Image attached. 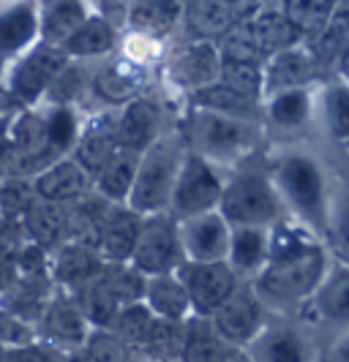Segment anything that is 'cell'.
<instances>
[{"mask_svg": "<svg viewBox=\"0 0 349 362\" xmlns=\"http://www.w3.org/2000/svg\"><path fill=\"white\" fill-rule=\"evenodd\" d=\"M328 245L292 218L270 226V256L251 281L273 316H300L331 267Z\"/></svg>", "mask_w": 349, "mask_h": 362, "instance_id": "6da1fadb", "label": "cell"}, {"mask_svg": "<svg viewBox=\"0 0 349 362\" xmlns=\"http://www.w3.org/2000/svg\"><path fill=\"white\" fill-rule=\"evenodd\" d=\"M268 175L284 202L287 216L322 240L336 188L328 180L325 163L319 161V156L300 147L284 150L278 158H273Z\"/></svg>", "mask_w": 349, "mask_h": 362, "instance_id": "7a4b0ae2", "label": "cell"}, {"mask_svg": "<svg viewBox=\"0 0 349 362\" xmlns=\"http://www.w3.org/2000/svg\"><path fill=\"white\" fill-rule=\"evenodd\" d=\"M262 136L265 131L259 120L219 115L207 109H191L183 131L185 147L219 169L248 161L262 145Z\"/></svg>", "mask_w": 349, "mask_h": 362, "instance_id": "3957f363", "label": "cell"}, {"mask_svg": "<svg viewBox=\"0 0 349 362\" xmlns=\"http://www.w3.org/2000/svg\"><path fill=\"white\" fill-rule=\"evenodd\" d=\"M219 213L229 226H268V229L290 218L270 175L251 166H235V172L224 177Z\"/></svg>", "mask_w": 349, "mask_h": 362, "instance_id": "277c9868", "label": "cell"}, {"mask_svg": "<svg viewBox=\"0 0 349 362\" xmlns=\"http://www.w3.org/2000/svg\"><path fill=\"white\" fill-rule=\"evenodd\" d=\"M183 156L185 142L169 134H161L147 147L139 156L137 177L126 199L131 210H137L139 216L164 213V210L169 213V199H172V188H175V177H178Z\"/></svg>", "mask_w": 349, "mask_h": 362, "instance_id": "5b68a950", "label": "cell"}, {"mask_svg": "<svg viewBox=\"0 0 349 362\" xmlns=\"http://www.w3.org/2000/svg\"><path fill=\"white\" fill-rule=\"evenodd\" d=\"M246 351L254 362H322V335L300 316H270Z\"/></svg>", "mask_w": 349, "mask_h": 362, "instance_id": "8992f818", "label": "cell"}, {"mask_svg": "<svg viewBox=\"0 0 349 362\" xmlns=\"http://www.w3.org/2000/svg\"><path fill=\"white\" fill-rule=\"evenodd\" d=\"M145 278L178 272L185 262L183 243H181V226L172 213H150L142 216V229L137 237L134 254L129 259Z\"/></svg>", "mask_w": 349, "mask_h": 362, "instance_id": "52a82bcc", "label": "cell"}, {"mask_svg": "<svg viewBox=\"0 0 349 362\" xmlns=\"http://www.w3.org/2000/svg\"><path fill=\"white\" fill-rule=\"evenodd\" d=\"M221 191H224V175L219 166H213L202 156L185 147V156L175 177V188H172V199H169V213L178 221H183L200 213L219 210Z\"/></svg>", "mask_w": 349, "mask_h": 362, "instance_id": "ba28073f", "label": "cell"}, {"mask_svg": "<svg viewBox=\"0 0 349 362\" xmlns=\"http://www.w3.org/2000/svg\"><path fill=\"white\" fill-rule=\"evenodd\" d=\"M270 316L273 313L265 308V303L259 300L254 284L251 281H240L238 289L232 291L207 319L213 322L216 332L227 344L246 349L259 335V329L268 325Z\"/></svg>", "mask_w": 349, "mask_h": 362, "instance_id": "9c48e42d", "label": "cell"}, {"mask_svg": "<svg viewBox=\"0 0 349 362\" xmlns=\"http://www.w3.org/2000/svg\"><path fill=\"white\" fill-rule=\"evenodd\" d=\"M300 319L325 338L338 329L349 327V264L333 259L322 284L316 286L314 297L300 310Z\"/></svg>", "mask_w": 349, "mask_h": 362, "instance_id": "30bf717a", "label": "cell"}, {"mask_svg": "<svg viewBox=\"0 0 349 362\" xmlns=\"http://www.w3.org/2000/svg\"><path fill=\"white\" fill-rule=\"evenodd\" d=\"M69 66V54L55 44H41L25 54L8 79V98L19 107H36L50 93L57 74Z\"/></svg>", "mask_w": 349, "mask_h": 362, "instance_id": "8fae6325", "label": "cell"}, {"mask_svg": "<svg viewBox=\"0 0 349 362\" xmlns=\"http://www.w3.org/2000/svg\"><path fill=\"white\" fill-rule=\"evenodd\" d=\"M93 327L88 325V319L82 316V310L76 305L69 291L55 289V294L50 297L47 308L41 313V319L36 322V338L50 344L52 349L71 354L76 349L88 344Z\"/></svg>", "mask_w": 349, "mask_h": 362, "instance_id": "7c38bea8", "label": "cell"}, {"mask_svg": "<svg viewBox=\"0 0 349 362\" xmlns=\"http://www.w3.org/2000/svg\"><path fill=\"white\" fill-rule=\"evenodd\" d=\"M178 278L188 291L194 316H210L240 284L227 262H183Z\"/></svg>", "mask_w": 349, "mask_h": 362, "instance_id": "4fadbf2b", "label": "cell"}, {"mask_svg": "<svg viewBox=\"0 0 349 362\" xmlns=\"http://www.w3.org/2000/svg\"><path fill=\"white\" fill-rule=\"evenodd\" d=\"M185 262H227L232 226L219 210L178 221Z\"/></svg>", "mask_w": 349, "mask_h": 362, "instance_id": "5bb4252c", "label": "cell"}, {"mask_svg": "<svg viewBox=\"0 0 349 362\" xmlns=\"http://www.w3.org/2000/svg\"><path fill=\"white\" fill-rule=\"evenodd\" d=\"M30 182L38 199L55 204H71L93 194V175L74 156H63L50 166H44L38 175L30 177Z\"/></svg>", "mask_w": 349, "mask_h": 362, "instance_id": "9a60e30c", "label": "cell"}, {"mask_svg": "<svg viewBox=\"0 0 349 362\" xmlns=\"http://www.w3.org/2000/svg\"><path fill=\"white\" fill-rule=\"evenodd\" d=\"M161 136V109L153 98L137 95L134 101L123 104L115 115V139L118 147L145 153Z\"/></svg>", "mask_w": 349, "mask_h": 362, "instance_id": "2e32d148", "label": "cell"}, {"mask_svg": "<svg viewBox=\"0 0 349 362\" xmlns=\"http://www.w3.org/2000/svg\"><path fill=\"white\" fill-rule=\"evenodd\" d=\"M104 270V259L93 248H82L74 243H60L57 248L50 251V278L60 291H74L93 278H98Z\"/></svg>", "mask_w": 349, "mask_h": 362, "instance_id": "e0dca14e", "label": "cell"}, {"mask_svg": "<svg viewBox=\"0 0 349 362\" xmlns=\"http://www.w3.org/2000/svg\"><path fill=\"white\" fill-rule=\"evenodd\" d=\"M259 0H191L188 25L200 38H221L229 28L251 17Z\"/></svg>", "mask_w": 349, "mask_h": 362, "instance_id": "ac0fdd59", "label": "cell"}, {"mask_svg": "<svg viewBox=\"0 0 349 362\" xmlns=\"http://www.w3.org/2000/svg\"><path fill=\"white\" fill-rule=\"evenodd\" d=\"M55 294V284L50 275H30V272H17V278L6 286L0 294V305L8 308L22 322L36 327L41 313L47 308L50 297Z\"/></svg>", "mask_w": 349, "mask_h": 362, "instance_id": "d6986e66", "label": "cell"}, {"mask_svg": "<svg viewBox=\"0 0 349 362\" xmlns=\"http://www.w3.org/2000/svg\"><path fill=\"white\" fill-rule=\"evenodd\" d=\"M270 256V229L268 226H232L227 264L240 281H254Z\"/></svg>", "mask_w": 349, "mask_h": 362, "instance_id": "ffe728a7", "label": "cell"}, {"mask_svg": "<svg viewBox=\"0 0 349 362\" xmlns=\"http://www.w3.org/2000/svg\"><path fill=\"white\" fill-rule=\"evenodd\" d=\"M219 71H221V54L205 38H200L191 47H185L183 52L172 60V69H169L175 85L188 93H197L202 90V88H207V85H213L219 79Z\"/></svg>", "mask_w": 349, "mask_h": 362, "instance_id": "44dd1931", "label": "cell"}, {"mask_svg": "<svg viewBox=\"0 0 349 362\" xmlns=\"http://www.w3.org/2000/svg\"><path fill=\"white\" fill-rule=\"evenodd\" d=\"M142 229V216L129 204H112L101 226L98 254L104 262H129Z\"/></svg>", "mask_w": 349, "mask_h": 362, "instance_id": "7402d4cb", "label": "cell"}, {"mask_svg": "<svg viewBox=\"0 0 349 362\" xmlns=\"http://www.w3.org/2000/svg\"><path fill=\"white\" fill-rule=\"evenodd\" d=\"M316 71H319V66L309 49H297V47L284 49V52L273 54L268 69H265V95L294 90V88H309Z\"/></svg>", "mask_w": 349, "mask_h": 362, "instance_id": "603a6c76", "label": "cell"}, {"mask_svg": "<svg viewBox=\"0 0 349 362\" xmlns=\"http://www.w3.org/2000/svg\"><path fill=\"white\" fill-rule=\"evenodd\" d=\"M232 349L238 346L227 344L207 316H188L175 362H227Z\"/></svg>", "mask_w": 349, "mask_h": 362, "instance_id": "cb8c5ba5", "label": "cell"}, {"mask_svg": "<svg viewBox=\"0 0 349 362\" xmlns=\"http://www.w3.org/2000/svg\"><path fill=\"white\" fill-rule=\"evenodd\" d=\"M142 303L153 310L159 319L183 325L188 316H194L191 300L185 291L183 281L178 278V272H166V275H153L147 278Z\"/></svg>", "mask_w": 349, "mask_h": 362, "instance_id": "d4e9b609", "label": "cell"}, {"mask_svg": "<svg viewBox=\"0 0 349 362\" xmlns=\"http://www.w3.org/2000/svg\"><path fill=\"white\" fill-rule=\"evenodd\" d=\"M314 112L316 107H314L309 88H294V90L268 95V104L262 107V117L281 134H294L311 123Z\"/></svg>", "mask_w": 349, "mask_h": 362, "instance_id": "484cf974", "label": "cell"}, {"mask_svg": "<svg viewBox=\"0 0 349 362\" xmlns=\"http://www.w3.org/2000/svg\"><path fill=\"white\" fill-rule=\"evenodd\" d=\"M139 156L142 153L118 147L107 158V163L93 175V191L101 199L112 202V204H126L131 194V185H134V177H137Z\"/></svg>", "mask_w": 349, "mask_h": 362, "instance_id": "4316f807", "label": "cell"}, {"mask_svg": "<svg viewBox=\"0 0 349 362\" xmlns=\"http://www.w3.org/2000/svg\"><path fill=\"white\" fill-rule=\"evenodd\" d=\"M19 229H22L25 243H33L44 251H52L66 240V204L44 202L36 197V202L22 218Z\"/></svg>", "mask_w": 349, "mask_h": 362, "instance_id": "83f0119b", "label": "cell"}, {"mask_svg": "<svg viewBox=\"0 0 349 362\" xmlns=\"http://www.w3.org/2000/svg\"><path fill=\"white\" fill-rule=\"evenodd\" d=\"M319 120L325 128V136L331 147L349 161V85L347 82H336L322 90V98L316 104Z\"/></svg>", "mask_w": 349, "mask_h": 362, "instance_id": "f1b7e54d", "label": "cell"}, {"mask_svg": "<svg viewBox=\"0 0 349 362\" xmlns=\"http://www.w3.org/2000/svg\"><path fill=\"white\" fill-rule=\"evenodd\" d=\"M118 150V139H115V115H101L91 120L85 128H79V136L74 142L71 156L82 163L91 175H96L112 153Z\"/></svg>", "mask_w": 349, "mask_h": 362, "instance_id": "f546056e", "label": "cell"}, {"mask_svg": "<svg viewBox=\"0 0 349 362\" xmlns=\"http://www.w3.org/2000/svg\"><path fill=\"white\" fill-rule=\"evenodd\" d=\"M91 88L96 98H101L104 104L120 109L123 104L134 101L137 95H142L145 76H142L139 69H134L129 63H118V66H107V69L93 74Z\"/></svg>", "mask_w": 349, "mask_h": 362, "instance_id": "4dcf8cb0", "label": "cell"}, {"mask_svg": "<svg viewBox=\"0 0 349 362\" xmlns=\"http://www.w3.org/2000/svg\"><path fill=\"white\" fill-rule=\"evenodd\" d=\"M71 297L76 300V305H79V310H82V316L88 319V325H91L93 329H112L115 319H118V313H120V308H123L120 300L112 294V289L104 284L101 275L93 278L91 284L79 286Z\"/></svg>", "mask_w": 349, "mask_h": 362, "instance_id": "1f68e13d", "label": "cell"}, {"mask_svg": "<svg viewBox=\"0 0 349 362\" xmlns=\"http://www.w3.org/2000/svg\"><path fill=\"white\" fill-rule=\"evenodd\" d=\"M194 109H207V112H219V115H232V117H248V120H262V101H251L246 95L235 93L232 88L221 85L219 79L213 85H207L202 90L191 93Z\"/></svg>", "mask_w": 349, "mask_h": 362, "instance_id": "d6a6232c", "label": "cell"}, {"mask_svg": "<svg viewBox=\"0 0 349 362\" xmlns=\"http://www.w3.org/2000/svg\"><path fill=\"white\" fill-rule=\"evenodd\" d=\"M251 36H254V44H257L259 57H273V54L284 52V49H292L294 41H297V30L290 25V19L284 14H259L254 22H251Z\"/></svg>", "mask_w": 349, "mask_h": 362, "instance_id": "836d02e7", "label": "cell"}, {"mask_svg": "<svg viewBox=\"0 0 349 362\" xmlns=\"http://www.w3.org/2000/svg\"><path fill=\"white\" fill-rule=\"evenodd\" d=\"M349 49V11H336L328 25L314 36L309 52L316 60V66H333L338 63Z\"/></svg>", "mask_w": 349, "mask_h": 362, "instance_id": "e575fe53", "label": "cell"}, {"mask_svg": "<svg viewBox=\"0 0 349 362\" xmlns=\"http://www.w3.org/2000/svg\"><path fill=\"white\" fill-rule=\"evenodd\" d=\"M219 82L251 101L265 98V69L259 60H221Z\"/></svg>", "mask_w": 349, "mask_h": 362, "instance_id": "d590c367", "label": "cell"}, {"mask_svg": "<svg viewBox=\"0 0 349 362\" xmlns=\"http://www.w3.org/2000/svg\"><path fill=\"white\" fill-rule=\"evenodd\" d=\"M115 44V30L107 25V19H85L76 33H74L60 49L69 54V57H93V54H104L112 49Z\"/></svg>", "mask_w": 349, "mask_h": 362, "instance_id": "8d00e7d4", "label": "cell"}, {"mask_svg": "<svg viewBox=\"0 0 349 362\" xmlns=\"http://www.w3.org/2000/svg\"><path fill=\"white\" fill-rule=\"evenodd\" d=\"M322 243L328 245L333 259L349 264V185L333 191L331 213H328V226H325Z\"/></svg>", "mask_w": 349, "mask_h": 362, "instance_id": "74e56055", "label": "cell"}, {"mask_svg": "<svg viewBox=\"0 0 349 362\" xmlns=\"http://www.w3.org/2000/svg\"><path fill=\"white\" fill-rule=\"evenodd\" d=\"M336 0H284V17L290 19L297 36H316L333 17Z\"/></svg>", "mask_w": 349, "mask_h": 362, "instance_id": "f35d334b", "label": "cell"}, {"mask_svg": "<svg viewBox=\"0 0 349 362\" xmlns=\"http://www.w3.org/2000/svg\"><path fill=\"white\" fill-rule=\"evenodd\" d=\"M85 11L79 0H55L47 8V19H44V36L50 44L63 47L69 38L76 33V28L85 22Z\"/></svg>", "mask_w": 349, "mask_h": 362, "instance_id": "ab89813d", "label": "cell"}, {"mask_svg": "<svg viewBox=\"0 0 349 362\" xmlns=\"http://www.w3.org/2000/svg\"><path fill=\"white\" fill-rule=\"evenodd\" d=\"M101 278H104V284L112 289V294L120 300V305L139 303L142 294H145L147 278L131 262H104Z\"/></svg>", "mask_w": 349, "mask_h": 362, "instance_id": "60d3db41", "label": "cell"}, {"mask_svg": "<svg viewBox=\"0 0 349 362\" xmlns=\"http://www.w3.org/2000/svg\"><path fill=\"white\" fill-rule=\"evenodd\" d=\"M33 202H36V191H33L30 180H22V177L0 180V221L6 226L19 229L22 218L30 210Z\"/></svg>", "mask_w": 349, "mask_h": 362, "instance_id": "b9f144b4", "label": "cell"}, {"mask_svg": "<svg viewBox=\"0 0 349 362\" xmlns=\"http://www.w3.org/2000/svg\"><path fill=\"white\" fill-rule=\"evenodd\" d=\"M33 36H36V14L30 6H17L0 17V54L17 52Z\"/></svg>", "mask_w": 349, "mask_h": 362, "instance_id": "7bdbcfd3", "label": "cell"}, {"mask_svg": "<svg viewBox=\"0 0 349 362\" xmlns=\"http://www.w3.org/2000/svg\"><path fill=\"white\" fill-rule=\"evenodd\" d=\"M221 60H262L257 52V44L251 36V22H240L235 28H229L221 36Z\"/></svg>", "mask_w": 349, "mask_h": 362, "instance_id": "ee69618b", "label": "cell"}, {"mask_svg": "<svg viewBox=\"0 0 349 362\" xmlns=\"http://www.w3.org/2000/svg\"><path fill=\"white\" fill-rule=\"evenodd\" d=\"M66 360V354L63 351H57L52 349L50 344H44V341H28V344H19V346H11V349H6V354H3V362H63Z\"/></svg>", "mask_w": 349, "mask_h": 362, "instance_id": "f6af8a7d", "label": "cell"}, {"mask_svg": "<svg viewBox=\"0 0 349 362\" xmlns=\"http://www.w3.org/2000/svg\"><path fill=\"white\" fill-rule=\"evenodd\" d=\"M28 341H36V327L22 322L19 316L0 305V346L11 349V346L28 344Z\"/></svg>", "mask_w": 349, "mask_h": 362, "instance_id": "bcb514c9", "label": "cell"}, {"mask_svg": "<svg viewBox=\"0 0 349 362\" xmlns=\"http://www.w3.org/2000/svg\"><path fill=\"white\" fill-rule=\"evenodd\" d=\"M322 362H349V327L322 338Z\"/></svg>", "mask_w": 349, "mask_h": 362, "instance_id": "7dc6e473", "label": "cell"}, {"mask_svg": "<svg viewBox=\"0 0 349 362\" xmlns=\"http://www.w3.org/2000/svg\"><path fill=\"white\" fill-rule=\"evenodd\" d=\"M17 278V262H14V245L0 240V294Z\"/></svg>", "mask_w": 349, "mask_h": 362, "instance_id": "c3c4849f", "label": "cell"}, {"mask_svg": "<svg viewBox=\"0 0 349 362\" xmlns=\"http://www.w3.org/2000/svg\"><path fill=\"white\" fill-rule=\"evenodd\" d=\"M181 11H183V0H161L159 8H156L153 22H156L159 28H169L175 19L181 17Z\"/></svg>", "mask_w": 349, "mask_h": 362, "instance_id": "681fc988", "label": "cell"}, {"mask_svg": "<svg viewBox=\"0 0 349 362\" xmlns=\"http://www.w3.org/2000/svg\"><path fill=\"white\" fill-rule=\"evenodd\" d=\"M161 0H134V11H131V19L139 25V22H153L156 17V8H159Z\"/></svg>", "mask_w": 349, "mask_h": 362, "instance_id": "f907efd6", "label": "cell"}, {"mask_svg": "<svg viewBox=\"0 0 349 362\" xmlns=\"http://www.w3.org/2000/svg\"><path fill=\"white\" fill-rule=\"evenodd\" d=\"M63 362H101V360L93 354L88 346H82V349H76V351H71V354H66V360Z\"/></svg>", "mask_w": 349, "mask_h": 362, "instance_id": "816d5d0a", "label": "cell"}, {"mask_svg": "<svg viewBox=\"0 0 349 362\" xmlns=\"http://www.w3.org/2000/svg\"><path fill=\"white\" fill-rule=\"evenodd\" d=\"M8 120H11V112H0V153L6 147V134H8Z\"/></svg>", "mask_w": 349, "mask_h": 362, "instance_id": "f5cc1de1", "label": "cell"}, {"mask_svg": "<svg viewBox=\"0 0 349 362\" xmlns=\"http://www.w3.org/2000/svg\"><path fill=\"white\" fill-rule=\"evenodd\" d=\"M227 362H254V360H251V354H248L246 349H232Z\"/></svg>", "mask_w": 349, "mask_h": 362, "instance_id": "db71d44e", "label": "cell"}, {"mask_svg": "<svg viewBox=\"0 0 349 362\" xmlns=\"http://www.w3.org/2000/svg\"><path fill=\"white\" fill-rule=\"evenodd\" d=\"M338 63H341V74H344V76H347V79H349V49H347V52H344V57H341ZM347 85H349V82H347Z\"/></svg>", "mask_w": 349, "mask_h": 362, "instance_id": "11a10c76", "label": "cell"}, {"mask_svg": "<svg viewBox=\"0 0 349 362\" xmlns=\"http://www.w3.org/2000/svg\"><path fill=\"white\" fill-rule=\"evenodd\" d=\"M11 104H14V101H11L8 95H3V93H0V112H8V107H11Z\"/></svg>", "mask_w": 349, "mask_h": 362, "instance_id": "9f6ffc18", "label": "cell"}, {"mask_svg": "<svg viewBox=\"0 0 349 362\" xmlns=\"http://www.w3.org/2000/svg\"><path fill=\"white\" fill-rule=\"evenodd\" d=\"M101 3H104V6H107V8H118V6H120V3H123V0H101Z\"/></svg>", "mask_w": 349, "mask_h": 362, "instance_id": "6f0895ef", "label": "cell"}, {"mask_svg": "<svg viewBox=\"0 0 349 362\" xmlns=\"http://www.w3.org/2000/svg\"><path fill=\"white\" fill-rule=\"evenodd\" d=\"M338 11H349V0H338Z\"/></svg>", "mask_w": 349, "mask_h": 362, "instance_id": "680465c9", "label": "cell"}, {"mask_svg": "<svg viewBox=\"0 0 349 362\" xmlns=\"http://www.w3.org/2000/svg\"><path fill=\"white\" fill-rule=\"evenodd\" d=\"M3 354H6V349H3V346H0V362H3Z\"/></svg>", "mask_w": 349, "mask_h": 362, "instance_id": "91938a15", "label": "cell"}, {"mask_svg": "<svg viewBox=\"0 0 349 362\" xmlns=\"http://www.w3.org/2000/svg\"><path fill=\"white\" fill-rule=\"evenodd\" d=\"M137 362H156V360H137Z\"/></svg>", "mask_w": 349, "mask_h": 362, "instance_id": "94428289", "label": "cell"}]
</instances>
